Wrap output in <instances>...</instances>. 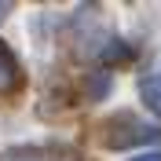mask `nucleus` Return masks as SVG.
<instances>
[{
	"label": "nucleus",
	"instance_id": "obj_1",
	"mask_svg": "<svg viewBox=\"0 0 161 161\" xmlns=\"http://www.w3.org/2000/svg\"><path fill=\"white\" fill-rule=\"evenodd\" d=\"M114 125L125 132H106V143L110 147H136V143H154L158 139V128H139L143 121H136L132 114H117Z\"/></svg>",
	"mask_w": 161,
	"mask_h": 161
},
{
	"label": "nucleus",
	"instance_id": "obj_5",
	"mask_svg": "<svg viewBox=\"0 0 161 161\" xmlns=\"http://www.w3.org/2000/svg\"><path fill=\"white\" fill-rule=\"evenodd\" d=\"M128 161H161V150H147V154H136Z\"/></svg>",
	"mask_w": 161,
	"mask_h": 161
},
{
	"label": "nucleus",
	"instance_id": "obj_6",
	"mask_svg": "<svg viewBox=\"0 0 161 161\" xmlns=\"http://www.w3.org/2000/svg\"><path fill=\"white\" fill-rule=\"evenodd\" d=\"M4 15H8V4H0V19H4Z\"/></svg>",
	"mask_w": 161,
	"mask_h": 161
},
{
	"label": "nucleus",
	"instance_id": "obj_2",
	"mask_svg": "<svg viewBox=\"0 0 161 161\" xmlns=\"http://www.w3.org/2000/svg\"><path fill=\"white\" fill-rule=\"evenodd\" d=\"M139 95H143V103L161 117V73H150V77L139 80Z\"/></svg>",
	"mask_w": 161,
	"mask_h": 161
},
{
	"label": "nucleus",
	"instance_id": "obj_3",
	"mask_svg": "<svg viewBox=\"0 0 161 161\" xmlns=\"http://www.w3.org/2000/svg\"><path fill=\"white\" fill-rule=\"evenodd\" d=\"M0 161H73L70 154H51V150H8Z\"/></svg>",
	"mask_w": 161,
	"mask_h": 161
},
{
	"label": "nucleus",
	"instance_id": "obj_4",
	"mask_svg": "<svg viewBox=\"0 0 161 161\" xmlns=\"http://www.w3.org/2000/svg\"><path fill=\"white\" fill-rule=\"evenodd\" d=\"M15 84V59L8 55V48L0 44V92Z\"/></svg>",
	"mask_w": 161,
	"mask_h": 161
}]
</instances>
